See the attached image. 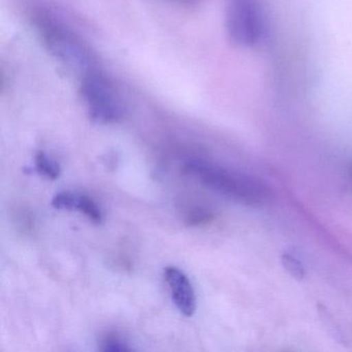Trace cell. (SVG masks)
Segmentation results:
<instances>
[{"label": "cell", "instance_id": "obj_8", "mask_svg": "<svg viewBox=\"0 0 352 352\" xmlns=\"http://www.w3.org/2000/svg\"><path fill=\"white\" fill-rule=\"evenodd\" d=\"M100 349L102 351L109 352H125L131 351V347L126 340L121 338L120 336L115 335V333H109L104 336L100 342Z\"/></svg>", "mask_w": 352, "mask_h": 352}, {"label": "cell", "instance_id": "obj_2", "mask_svg": "<svg viewBox=\"0 0 352 352\" xmlns=\"http://www.w3.org/2000/svg\"><path fill=\"white\" fill-rule=\"evenodd\" d=\"M43 40L52 56L82 76L98 67L87 45L56 16L40 11L34 18Z\"/></svg>", "mask_w": 352, "mask_h": 352}, {"label": "cell", "instance_id": "obj_3", "mask_svg": "<svg viewBox=\"0 0 352 352\" xmlns=\"http://www.w3.org/2000/svg\"><path fill=\"white\" fill-rule=\"evenodd\" d=\"M226 28L234 46L244 49L261 46L267 34L261 0H226Z\"/></svg>", "mask_w": 352, "mask_h": 352}, {"label": "cell", "instance_id": "obj_1", "mask_svg": "<svg viewBox=\"0 0 352 352\" xmlns=\"http://www.w3.org/2000/svg\"><path fill=\"white\" fill-rule=\"evenodd\" d=\"M185 170L209 188L245 205L261 206L271 197L269 187L258 179L206 160H189Z\"/></svg>", "mask_w": 352, "mask_h": 352}, {"label": "cell", "instance_id": "obj_5", "mask_svg": "<svg viewBox=\"0 0 352 352\" xmlns=\"http://www.w3.org/2000/svg\"><path fill=\"white\" fill-rule=\"evenodd\" d=\"M164 279L170 287L173 302L183 315L191 317L197 309L195 290L187 276L176 267L164 269Z\"/></svg>", "mask_w": 352, "mask_h": 352}, {"label": "cell", "instance_id": "obj_4", "mask_svg": "<svg viewBox=\"0 0 352 352\" xmlns=\"http://www.w3.org/2000/svg\"><path fill=\"white\" fill-rule=\"evenodd\" d=\"M81 94L94 122L111 124L119 122L124 116L116 88L98 69L82 76Z\"/></svg>", "mask_w": 352, "mask_h": 352}, {"label": "cell", "instance_id": "obj_9", "mask_svg": "<svg viewBox=\"0 0 352 352\" xmlns=\"http://www.w3.org/2000/svg\"><path fill=\"white\" fill-rule=\"evenodd\" d=\"M282 263H283L284 267L292 274L294 277L298 279H302L305 276V269L302 267L300 261L296 257L292 256V255L284 253L282 256Z\"/></svg>", "mask_w": 352, "mask_h": 352}, {"label": "cell", "instance_id": "obj_6", "mask_svg": "<svg viewBox=\"0 0 352 352\" xmlns=\"http://www.w3.org/2000/svg\"><path fill=\"white\" fill-rule=\"evenodd\" d=\"M52 205L57 210L80 211L85 214L90 221L96 224L102 223L104 219L100 206L88 195H79L72 191H63L53 197Z\"/></svg>", "mask_w": 352, "mask_h": 352}, {"label": "cell", "instance_id": "obj_7", "mask_svg": "<svg viewBox=\"0 0 352 352\" xmlns=\"http://www.w3.org/2000/svg\"><path fill=\"white\" fill-rule=\"evenodd\" d=\"M36 172L51 180H56L60 177L61 168L56 160L49 157L45 152L40 151L36 154Z\"/></svg>", "mask_w": 352, "mask_h": 352}]
</instances>
